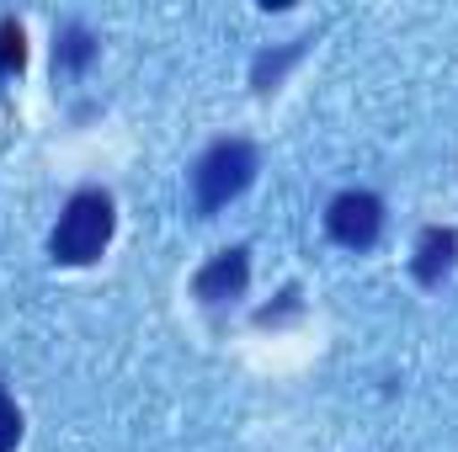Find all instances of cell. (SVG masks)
<instances>
[{
  "mask_svg": "<svg viewBox=\"0 0 458 452\" xmlns=\"http://www.w3.org/2000/svg\"><path fill=\"white\" fill-rule=\"evenodd\" d=\"M113 229H117L113 197H107L102 187H81V192L64 203L54 234H48V255H54L59 266H91V261L107 250Z\"/></svg>",
  "mask_w": 458,
  "mask_h": 452,
  "instance_id": "cell-1",
  "label": "cell"
},
{
  "mask_svg": "<svg viewBox=\"0 0 458 452\" xmlns=\"http://www.w3.org/2000/svg\"><path fill=\"white\" fill-rule=\"evenodd\" d=\"M299 54H304V38L288 43V48H277V54H256V64H250V86H256V91H272V86L283 80V70H288Z\"/></svg>",
  "mask_w": 458,
  "mask_h": 452,
  "instance_id": "cell-7",
  "label": "cell"
},
{
  "mask_svg": "<svg viewBox=\"0 0 458 452\" xmlns=\"http://www.w3.org/2000/svg\"><path fill=\"white\" fill-rule=\"evenodd\" d=\"M27 64V32H21V21H0V75H16Z\"/></svg>",
  "mask_w": 458,
  "mask_h": 452,
  "instance_id": "cell-8",
  "label": "cell"
},
{
  "mask_svg": "<svg viewBox=\"0 0 458 452\" xmlns=\"http://www.w3.org/2000/svg\"><path fill=\"white\" fill-rule=\"evenodd\" d=\"M21 442V410H16V399L0 389V452H16Z\"/></svg>",
  "mask_w": 458,
  "mask_h": 452,
  "instance_id": "cell-9",
  "label": "cell"
},
{
  "mask_svg": "<svg viewBox=\"0 0 458 452\" xmlns=\"http://www.w3.org/2000/svg\"><path fill=\"white\" fill-rule=\"evenodd\" d=\"M326 234L336 245H346V250L378 245V234H384V203H378V192H342V197H331Z\"/></svg>",
  "mask_w": 458,
  "mask_h": 452,
  "instance_id": "cell-3",
  "label": "cell"
},
{
  "mask_svg": "<svg viewBox=\"0 0 458 452\" xmlns=\"http://www.w3.org/2000/svg\"><path fill=\"white\" fill-rule=\"evenodd\" d=\"M256 165H261V155H256L250 138H219V144H208L198 155V165H192V208H198V219H214L219 208H229L256 181Z\"/></svg>",
  "mask_w": 458,
  "mask_h": 452,
  "instance_id": "cell-2",
  "label": "cell"
},
{
  "mask_svg": "<svg viewBox=\"0 0 458 452\" xmlns=\"http://www.w3.org/2000/svg\"><path fill=\"white\" fill-rule=\"evenodd\" d=\"M454 266H458V229H448V224L421 229V239H416V261H411L416 282H421V288H437Z\"/></svg>",
  "mask_w": 458,
  "mask_h": 452,
  "instance_id": "cell-5",
  "label": "cell"
},
{
  "mask_svg": "<svg viewBox=\"0 0 458 452\" xmlns=\"http://www.w3.org/2000/svg\"><path fill=\"white\" fill-rule=\"evenodd\" d=\"M97 59V38L81 27V21H70V27H59V38H54V70H64V75H75V70H86Z\"/></svg>",
  "mask_w": 458,
  "mask_h": 452,
  "instance_id": "cell-6",
  "label": "cell"
},
{
  "mask_svg": "<svg viewBox=\"0 0 458 452\" xmlns=\"http://www.w3.org/2000/svg\"><path fill=\"white\" fill-rule=\"evenodd\" d=\"M245 288H250V250H245V245L219 250V255H214L208 266H198V277H192V293H198L203 309H225L234 298H245Z\"/></svg>",
  "mask_w": 458,
  "mask_h": 452,
  "instance_id": "cell-4",
  "label": "cell"
}]
</instances>
